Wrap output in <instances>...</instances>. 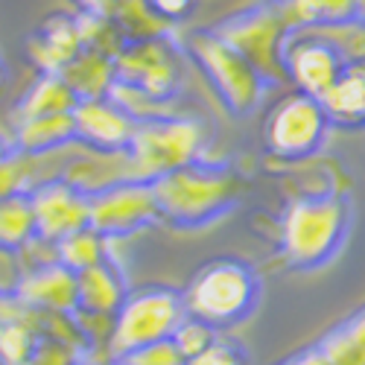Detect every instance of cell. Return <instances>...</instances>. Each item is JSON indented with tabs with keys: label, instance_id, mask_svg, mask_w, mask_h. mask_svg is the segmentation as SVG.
<instances>
[{
	"label": "cell",
	"instance_id": "cell-1",
	"mask_svg": "<svg viewBox=\"0 0 365 365\" xmlns=\"http://www.w3.org/2000/svg\"><path fill=\"white\" fill-rule=\"evenodd\" d=\"M260 284L249 263L222 257L205 263L181 292L187 319H196L214 330L234 327L249 319L257 307Z\"/></svg>",
	"mask_w": 365,
	"mask_h": 365
},
{
	"label": "cell",
	"instance_id": "cell-2",
	"mask_svg": "<svg viewBox=\"0 0 365 365\" xmlns=\"http://www.w3.org/2000/svg\"><path fill=\"white\" fill-rule=\"evenodd\" d=\"M351 207L339 196H304L292 202L281 222V252L298 269H316L342 249Z\"/></svg>",
	"mask_w": 365,
	"mask_h": 365
},
{
	"label": "cell",
	"instance_id": "cell-3",
	"mask_svg": "<svg viewBox=\"0 0 365 365\" xmlns=\"http://www.w3.org/2000/svg\"><path fill=\"white\" fill-rule=\"evenodd\" d=\"M158 202V217L173 225H202L220 217L237 196V178L225 167L187 164L152 181Z\"/></svg>",
	"mask_w": 365,
	"mask_h": 365
},
{
	"label": "cell",
	"instance_id": "cell-4",
	"mask_svg": "<svg viewBox=\"0 0 365 365\" xmlns=\"http://www.w3.org/2000/svg\"><path fill=\"white\" fill-rule=\"evenodd\" d=\"M187 319L181 292L167 287H143L129 292L111 324V354L120 359L164 339H173L178 324Z\"/></svg>",
	"mask_w": 365,
	"mask_h": 365
},
{
	"label": "cell",
	"instance_id": "cell-5",
	"mask_svg": "<svg viewBox=\"0 0 365 365\" xmlns=\"http://www.w3.org/2000/svg\"><path fill=\"white\" fill-rule=\"evenodd\" d=\"M202 146V129L190 120H138L132 143L126 149L129 178L152 185L155 178L193 164Z\"/></svg>",
	"mask_w": 365,
	"mask_h": 365
},
{
	"label": "cell",
	"instance_id": "cell-6",
	"mask_svg": "<svg viewBox=\"0 0 365 365\" xmlns=\"http://www.w3.org/2000/svg\"><path fill=\"white\" fill-rule=\"evenodd\" d=\"M330 120L322 108V103L310 94H287L275 108L266 117V149L275 158L284 161H298L307 158L322 146L324 135H327Z\"/></svg>",
	"mask_w": 365,
	"mask_h": 365
},
{
	"label": "cell",
	"instance_id": "cell-7",
	"mask_svg": "<svg viewBox=\"0 0 365 365\" xmlns=\"http://www.w3.org/2000/svg\"><path fill=\"white\" fill-rule=\"evenodd\" d=\"M91 205V231L100 237L129 234L158 217L155 190L146 181H120L114 187H106L94 196H88Z\"/></svg>",
	"mask_w": 365,
	"mask_h": 365
},
{
	"label": "cell",
	"instance_id": "cell-8",
	"mask_svg": "<svg viewBox=\"0 0 365 365\" xmlns=\"http://www.w3.org/2000/svg\"><path fill=\"white\" fill-rule=\"evenodd\" d=\"M190 44L199 62L205 65V73L214 79L220 94L225 97V103L240 114L249 111L260 97V73L225 38L196 36Z\"/></svg>",
	"mask_w": 365,
	"mask_h": 365
},
{
	"label": "cell",
	"instance_id": "cell-9",
	"mask_svg": "<svg viewBox=\"0 0 365 365\" xmlns=\"http://www.w3.org/2000/svg\"><path fill=\"white\" fill-rule=\"evenodd\" d=\"M345 68L348 65L342 62V56L313 29H304V33L298 29L292 41H284V71L301 94L319 100L342 76Z\"/></svg>",
	"mask_w": 365,
	"mask_h": 365
},
{
	"label": "cell",
	"instance_id": "cell-10",
	"mask_svg": "<svg viewBox=\"0 0 365 365\" xmlns=\"http://www.w3.org/2000/svg\"><path fill=\"white\" fill-rule=\"evenodd\" d=\"M38 237L44 240H65L91 225V205L88 196L79 193L68 181H47L33 196Z\"/></svg>",
	"mask_w": 365,
	"mask_h": 365
},
{
	"label": "cell",
	"instance_id": "cell-11",
	"mask_svg": "<svg viewBox=\"0 0 365 365\" xmlns=\"http://www.w3.org/2000/svg\"><path fill=\"white\" fill-rule=\"evenodd\" d=\"M76 120V138L91 143L97 152L108 155H123L132 143L138 120L120 106L106 100H82L73 111Z\"/></svg>",
	"mask_w": 365,
	"mask_h": 365
},
{
	"label": "cell",
	"instance_id": "cell-12",
	"mask_svg": "<svg viewBox=\"0 0 365 365\" xmlns=\"http://www.w3.org/2000/svg\"><path fill=\"white\" fill-rule=\"evenodd\" d=\"M18 295L26 304H33V307L68 313L79 304V278H76V272H71L62 263L44 266L36 272V275H29L24 281Z\"/></svg>",
	"mask_w": 365,
	"mask_h": 365
},
{
	"label": "cell",
	"instance_id": "cell-13",
	"mask_svg": "<svg viewBox=\"0 0 365 365\" xmlns=\"http://www.w3.org/2000/svg\"><path fill=\"white\" fill-rule=\"evenodd\" d=\"M333 126L359 129L365 126V65H351L319 97Z\"/></svg>",
	"mask_w": 365,
	"mask_h": 365
},
{
	"label": "cell",
	"instance_id": "cell-14",
	"mask_svg": "<svg viewBox=\"0 0 365 365\" xmlns=\"http://www.w3.org/2000/svg\"><path fill=\"white\" fill-rule=\"evenodd\" d=\"M76 278H79V307H85L94 316H114L129 295L120 272L108 260L79 272Z\"/></svg>",
	"mask_w": 365,
	"mask_h": 365
},
{
	"label": "cell",
	"instance_id": "cell-15",
	"mask_svg": "<svg viewBox=\"0 0 365 365\" xmlns=\"http://www.w3.org/2000/svg\"><path fill=\"white\" fill-rule=\"evenodd\" d=\"M79 94L68 85V79H56L44 76L36 82V88L29 91V97L18 106V114L26 120H38V117H53V114H73L79 106Z\"/></svg>",
	"mask_w": 365,
	"mask_h": 365
},
{
	"label": "cell",
	"instance_id": "cell-16",
	"mask_svg": "<svg viewBox=\"0 0 365 365\" xmlns=\"http://www.w3.org/2000/svg\"><path fill=\"white\" fill-rule=\"evenodd\" d=\"M38 234L33 199L18 193L0 202V252H18Z\"/></svg>",
	"mask_w": 365,
	"mask_h": 365
},
{
	"label": "cell",
	"instance_id": "cell-17",
	"mask_svg": "<svg viewBox=\"0 0 365 365\" xmlns=\"http://www.w3.org/2000/svg\"><path fill=\"white\" fill-rule=\"evenodd\" d=\"M319 351L330 365H365V307L330 330Z\"/></svg>",
	"mask_w": 365,
	"mask_h": 365
},
{
	"label": "cell",
	"instance_id": "cell-18",
	"mask_svg": "<svg viewBox=\"0 0 365 365\" xmlns=\"http://www.w3.org/2000/svg\"><path fill=\"white\" fill-rule=\"evenodd\" d=\"M18 135H21V152H26V155H33V152H47V149H56L65 140L76 138V120H73V114H53V117L26 120Z\"/></svg>",
	"mask_w": 365,
	"mask_h": 365
},
{
	"label": "cell",
	"instance_id": "cell-19",
	"mask_svg": "<svg viewBox=\"0 0 365 365\" xmlns=\"http://www.w3.org/2000/svg\"><path fill=\"white\" fill-rule=\"evenodd\" d=\"M106 260V252H103V237L91 228H82L65 240H58V263L68 266L71 272H85L91 266H97Z\"/></svg>",
	"mask_w": 365,
	"mask_h": 365
},
{
	"label": "cell",
	"instance_id": "cell-20",
	"mask_svg": "<svg viewBox=\"0 0 365 365\" xmlns=\"http://www.w3.org/2000/svg\"><path fill=\"white\" fill-rule=\"evenodd\" d=\"M36 356V342L29 330L18 322H0V359L6 365H29Z\"/></svg>",
	"mask_w": 365,
	"mask_h": 365
},
{
	"label": "cell",
	"instance_id": "cell-21",
	"mask_svg": "<svg viewBox=\"0 0 365 365\" xmlns=\"http://www.w3.org/2000/svg\"><path fill=\"white\" fill-rule=\"evenodd\" d=\"M173 342H175V348L181 351V356L193 359V356H199L205 348H210V345L217 342V330L207 327V324H202V322H196V319H185V322L178 324V330L173 333Z\"/></svg>",
	"mask_w": 365,
	"mask_h": 365
},
{
	"label": "cell",
	"instance_id": "cell-22",
	"mask_svg": "<svg viewBox=\"0 0 365 365\" xmlns=\"http://www.w3.org/2000/svg\"><path fill=\"white\" fill-rule=\"evenodd\" d=\"M185 365H249V356L240 342L231 339H217L210 348H205L199 356L187 359Z\"/></svg>",
	"mask_w": 365,
	"mask_h": 365
},
{
	"label": "cell",
	"instance_id": "cell-23",
	"mask_svg": "<svg viewBox=\"0 0 365 365\" xmlns=\"http://www.w3.org/2000/svg\"><path fill=\"white\" fill-rule=\"evenodd\" d=\"M187 359L181 356V351L175 348L173 339L155 342V345H146L129 356H123V365H185Z\"/></svg>",
	"mask_w": 365,
	"mask_h": 365
},
{
	"label": "cell",
	"instance_id": "cell-24",
	"mask_svg": "<svg viewBox=\"0 0 365 365\" xmlns=\"http://www.w3.org/2000/svg\"><path fill=\"white\" fill-rule=\"evenodd\" d=\"M29 164H33V158H29L26 152H24V158L12 155L9 161L0 164V202L21 193V185H24V178H26V167Z\"/></svg>",
	"mask_w": 365,
	"mask_h": 365
},
{
	"label": "cell",
	"instance_id": "cell-25",
	"mask_svg": "<svg viewBox=\"0 0 365 365\" xmlns=\"http://www.w3.org/2000/svg\"><path fill=\"white\" fill-rule=\"evenodd\" d=\"M149 4V9L155 12L158 18H170V21H175V18H181L190 6H193V0H146Z\"/></svg>",
	"mask_w": 365,
	"mask_h": 365
},
{
	"label": "cell",
	"instance_id": "cell-26",
	"mask_svg": "<svg viewBox=\"0 0 365 365\" xmlns=\"http://www.w3.org/2000/svg\"><path fill=\"white\" fill-rule=\"evenodd\" d=\"M284 365H330L324 359V354L319 348H310V351H304V354H295L292 359H287Z\"/></svg>",
	"mask_w": 365,
	"mask_h": 365
},
{
	"label": "cell",
	"instance_id": "cell-27",
	"mask_svg": "<svg viewBox=\"0 0 365 365\" xmlns=\"http://www.w3.org/2000/svg\"><path fill=\"white\" fill-rule=\"evenodd\" d=\"M12 158V152H9V146L4 143V140H0V164H4V161H9Z\"/></svg>",
	"mask_w": 365,
	"mask_h": 365
},
{
	"label": "cell",
	"instance_id": "cell-28",
	"mask_svg": "<svg viewBox=\"0 0 365 365\" xmlns=\"http://www.w3.org/2000/svg\"><path fill=\"white\" fill-rule=\"evenodd\" d=\"M356 18L365 21V0H356Z\"/></svg>",
	"mask_w": 365,
	"mask_h": 365
},
{
	"label": "cell",
	"instance_id": "cell-29",
	"mask_svg": "<svg viewBox=\"0 0 365 365\" xmlns=\"http://www.w3.org/2000/svg\"><path fill=\"white\" fill-rule=\"evenodd\" d=\"M4 304L6 301H4V295H0V322H4Z\"/></svg>",
	"mask_w": 365,
	"mask_h": 365
},
{
	"label": "cell",
	"instance_id": "cell-30",
	"mask_svg": "<svg viewBox=\"0 0 365 365\" xmlns=\"http://www.w3.org/2000/svg\"><path fill=\"white\" fill-rule=\"evenodd\" d=\"M85 4H100V0H85Z\"/></svg>",
	"mask_w": 365,
	"mask_h": 365
},
{
	"label": "cell",
	"instance_id": "cell-31",
	"mask_svg": "<svg viewBox=\"0 0 365 365\" xmlns=\"http://www.w3.org/2000/svg\"><path fill=\"white\" fill-rule=\"evenodd\" d=\"M0 76H4V62H0Z\"/></svg>",
	"mask_w": 365,
	"mask_h": 365
},
{
	"label": "cell",
	"instance_id": "cell-32",
	"mask_svg": "<svg viewBox=\"0 0 365 365\" xmlns=\"http://www.w3.org/2000/svg\"><path fill=\"white\" fill-rule=\"evenodd\" d=\"M71 365H85V362H71Z\"/></svg>",
	"mask_w": 365,
	"mask_h": 365
}]
</instances>
